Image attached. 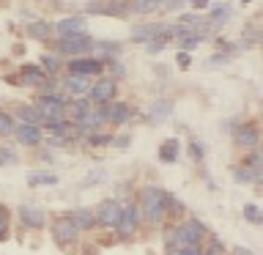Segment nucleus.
I'll return each mask as SVG.
<instances>
[{"label": "nucleus", "mask_w": 263, "mask_h": 255, "mask_svg": "<svg viewBox=\"0 0 263 255\" xmlns=\"http://www.w3.org/2000/svg\"><path fill=\"white\" fill-rule=\"evenodd\" d=\"M178 22L184 28H195V25H200V14H184V16H178Z\"/></svg>", "instance_id": "41"}, {"label": "nucleus", "mask_w": 263, "mask_h": 255, "mask_svg": "<svg viewBox=\"0 0 263 255\" xmlns=\"http://www.w3.org/2000/svg\"><path fill=\"white\" fill-rule=\"evenodd\" d=\"M123 52V47L118 44V41H96L93 39V44H90V58H96V61H115V58H121Z\"/></svg>", "instance_id": "15"}, {"label": "nucleus", "mask_w": 263, "mask_h": 255, "mask_svg": "<svg viewBox=\"0 0 263 255\" xmlns=\"http://www.w3.org/2000/svg\"><path fill=\"white\" fill-rule=\"evenodd\" d=\"M104 178H107V173H104V170H93V173H88V176L82 178V184H80V187L85 189L88 184H96V181H104Z\"/></svg>", "instance_id": "38"}, {"label": "nucleus", "mask_w": 263, "mask_h": 255, "mask_svg": "<svg viewBox=\"0 0 263 255\" xmlns=\"http://www.w3.org/2000/svg\"><path fill=\"white\" fill-rule=\"evenodd\" d=\"M258 140H260V132H258V123L255 121H244L233 129V143L244 151H252L258 148Z\"/></svg>", "instance_id": "10"}, {"label": "nucleus", "mask_w": 263, "mask_h": 255, "mask_svg": "<svg viewBox=\"0 0 263 255\" xmlns=\"http://www.w3.org/2000/svg\"><path fill=\"white\" fill-rule=\"evenodd\" d=\"M41 71L44 74L61 71V58H58V52H44L41 55Z\"/></svg>", "instance_id": "30"}, {"label": "nucleus", "mask_w": 263, "mask_h": 255, "mask_svg": "<svg viewBox=\"0 0 263 255\" xmlns=\"http://www.w3.org/2000/svg\"><path fill=\"white\" fill-rule=\"evenodd\" d=\"M205 236H209V230H205L203 222L189 217V220L181 222V225L170 228L167 233H164V242H167L170 250L173 247H200L205 242Z\"/></svg>", "instance_id": "2"}, {"label": "nucleus", "mask_w": 263, "mask_h": 255, "mask_svg": "<svg viewBox=\"0 0 263 255\" xmlns=\"http://www.w3.org/2000/svg\"><path fill=\"white\" fill-rule=\"evenodd\" d=\"M170 115H173V99H156L151 104V110H148V121L162 123V121H167Z\"/></svg>", "instance_id": "20"}, {"label": "nucleus", "mask_w": 263, "mask_h": 255, "mask_svg": "<svg viewBox=\"0 0 263 255\" xmlns=\"http://www.w3.org/2000/svg\"><path fill=\"white\" fill-rule=\"evenodd\" d=\"M244 220H247V222H252V225H260V222H263L260 209H258L255 203H247V206H244Z\"/></svg>", "instance_id": "35"}, {"label": "nucleus", "mask_w": 263, "mask_h": 255, "mask_svg": "<svg viewBox=\"0 0 263 255\" xmlns=\"http://www.w3.org/2000/svg\"><path fill=\"white\" fill-rule=\"evenodd\" d=\"M66 102H69V96H61V94H41V96L36 99V110L41 113V121L66 118Z\"/></svg>", "instance_id": "4"}, {"label": "nucleus", "mask_w": 263, "mask_h": 255, "mask_svg": "<svg viewBox=\"0 0 263 255\" xmlns=\"http://www.w3.org/2000/svg\"><path fill=\"white\" fill-rule=\"evenodd\" d=\"M63 88H66V94H69V96H88L90 77H85V74H71V71H69V77L63 80Z\"/></svg>", "instance_id": "19"}, {"label": "nucleus", "mask_w": 263, "mask_h": 255, "mask_svg": "<svg viewBox=\"0 0 263 255\" xmlns=\"http://www.w3.org/2000/svg\"><path fill=\"white\" fill-rule=\"evenodd\" d=\"M129 0H104V16H126Z\"/></svg>", "instance_id": "27"}, {"label": "nucleus", "mask_w": 263, "mask_h": 255, "mask_svg": "<svg viewBox=\"0 0 263 255\" xmlns=\"http://www.w3.org/2000/svg\"><path fill=\"white\" fill-rule=\"evenodd\" d=\"M58 178L55 173H47V170H33V173H28V184L30 187H55L58 184Z\"/></svg>", "instance_id": "24"}, {"label": "nucleus", "mask_w": 263, "mask_h": 255, "mask_svg": "<svg viewBox=\"0 0 263 255\" xmlns=\"http://www.w3.org/2000/svg\"><path fill=\"white\" fill-rule=\"evenodd\" d=\"M178 66H181V69H186V66H189V52H178Z\"/></svg>", "instance_id": "45"}, {"label": "nucleus", "mask_w": 263, "mask_h": 255, "mask_svg": "<svg viewBox=\"0 0 263 255\" xmlns=\"http://www.w3.org/2000/svg\"><path fill=\"white\" fill-rule=\"evenodd\" d=\"M6 239H8V220L0 222V242H6Z\"/></svg>", "instance_id": "46"}, {"label": "nucleus", "mask_w": 263, "mask_h": 255, "mask_svg": "<svg viewBox=\"0 0 263 255\" xmlns=\"http://www.w3.org/2000/svg\"><path fill=\"white\" fill-rule=\"evenodd\" d=\"M107 123L104 118V107H90V110L85 115H80L77 121H74V132H80L82 137H88V135H93V132H99Z\"/></svg>", "instance_id": "9"}, {"label": "nucleus", "mask_w": 263, "mask_h": 255, "mask_svg": "<svg viewBox=\"0 0 263 255\" xmlns=\"http://www.w3.org/2000/svg\"><path fill=\"white\" fill-rule=\"evenodd\" d=\"M88 145H112V135H107V132H93V135H88Z\"/></svg>", "instance_id": "34"}, {"label": "nucleus", "mask_w": 263, "mask_h": 255, "mask_svg": "<svg viewBox=\"0 0 263 255\" xmlns=\"http://www.w3.org/2000/svg\"><path fill=\"white\" fill-rule=\"evenodd\" d=\"M230 16V3H219L211 8V28H219L222 22H228Z\"/></svg>", "instance_id": "31"}, {"label": "nucleus", "mask_w": 263, "mask_h": 255, "mask_svg": "<svg viewBox=\"0 0 263 255\" xmlns=\"http://www.w3.org/2000/svg\"><path fill=\"white\" fill-rule=\"evenodd\" d=\"M156 36L167 39V25H162V22H140V25L132 28V41H143V44H148V41H154Z\"/></svg>", "instance_id": "13"}, {"label": "nucleus", "mask_w": 263, "mask_h": 255, "mask_svg": "<svg viewBox=\"0 0 263 255\" xmlns=\"http://www.w3.org/2000/svg\"><path fill=\"white\" fill-rule=\"evenodd\" d=\"M121 201L118 197H104L102 203L93 209L96 214V225H102L107 230H115V225H118V220H121Z\"/></svg>", "instance_id": "6"}, {"label": "nucleus", "mask_w": 263, "mask_h": 255, "mask_svg": "<svg viewBox=\"0 0 263 255\" xmlns=\"http://www.w3.org/2000/svg\"><path fill=\"white\" fill-rule=\"evenodd\" d=\"M90 44H93V36H88V33H77V36L58 39V52L69 55V58H80V55L90 52Z\"/></svg>", "instance_id": "8"}, {"label": "nucleus", "mask_w": 263, "mask_h": 255, "mask_svg": "<svg viewBox=\"0 0 263 255\" xmlns=\"http://www.w3.org/2000/svg\"><path fill=\"white\" fill-rule=\"evenodd\" d=\"M211 58H214V61H209V66H219V63L225 66V63L230 61V55H228V52H222V55L217 52V55H211Z\"/></svg>", "instance_id": "44"}, {"label": "nucleus", "mask_w": 263, "mask_h": 255, "mask_svg": "<svg viewBox=\"0 0 263 255\" xmlns=\"http://www.w3.org/2000/svg\"><path fill=\"white\" fill-rule=\"evenodd\" d=\"M52 239L66 250V247H71V244L80 242V230H77V225H74L69 217H66V214H61V217L52 220Z\"/></svg>", "instance_id": "7"}, {"label": "nucleus", "mask_w": 263, "mask_h": 255, "mask_svg": "<svg viewBox=\"0 0 263 255\" xmlns=\"http://www.w3.org/2000/svg\"><path fill=\"white\" fill-rule=\"evenodd\" d=\"M14 118L20 123H30V126H41V113L36 110V104H16Z\"/></svg>", "instance_id": "21"}, {"label": "nucleus", "mask_w": 263, "mask_h": 255, "mask_svg": "<svg viewBox=\"0 0 263 255\" xmlns=\"http://www.w3.org/2000/svg\"><path fill=\"white\" fill-rule=\"evenodd\" d=\"M14 137L20 145H28V148H39L41 145V126H30V123H16L14 129Z\"/></svg>", "instance_id": "16"}, {"label": "nucleus", "mask_w": 263, "mask_h": 255, "mask_svg": "<svg viewBox=\"0 0 263 255\" xmlns=\"http://www.w3.org/2000/svg\"><path fill=\"white\" fill-rule=\"evenodd\" d=\"M233 181H236V184H250V181H260V170H252L250 165H236V168H233Z\"/></svg>", "instance_id": "25"}, {"label": "nucleus", "mask_w": 263, "mask_h": 255, "mask_svg": "<svg viewBox=\"0 0 263 255\" xmlns=\"http://www.w3.org/2000/svg\"><path fill=\"white\" fill-rule=\"evenodd\" d=\"M164 0H129V14H151Z\"/></svg>", "instance_id": "26"}, {"label": "nucleus", "mask_w": 263, "mask_h": 255, "mask_svg": "<svg viewBox=\"0 0 263 255\" xmlns=\"http://www.w3.org/2000/svg\"><path fill=\"white\" fill-rule=\"evenodd\" d=\"M115 94H118V80H112V77H96L93 82H90L88 102L93 104V107H102V104L115 102Z\"/></svg>", "instance_id": "3"}, {"label": "nucleus", "mask_w": 263, "mask_h": 255, "mask_svg": "<svg viewBox=\"0 0 263 255\" xmlns=\"http://www.w3.org/2000/svg\"><path fill=\"white\" fill-rule=\"evenodd\" d=\"M69 71L71 74H85V77H102L104 63L96 58H71L69 61Z\"/></svg>", "instance_id": "14"}, {"label": "nucleus", "mask_w": 263, "mask_h": 255, "mask_svg": "<svg viewBox=\"0 0 263 255\" xmlns=\"http://www.w3.org/2000/svg\"><path fill=\"white\" fill-rule=\"evenodd\" d=\"M167 255H203L200 247H173V250H167Z\"/></svg>", "instance_id": "40"}, {"label": "nucleus", "mask_w": 263, "mask_h": 255, "mask_svg": "<svg viewBox=\"0 0 263 255\" xmlns=\"http://www.w3.org/2000/svg\"><path fill=\"white\" fill-rule=\"evenodd\" d=\"M181 211H184V203H181L176 195L167 192V214H181Z\"/></svg>", "instance_id": "39"}, {"label": "nucleus", "mask_w": 263, "mask_h": 255, "mask_svg": "<svg viewBox=\"0 0 263 255\" xmlns=\"http://www.w3.org/2000/svg\"><path fill=\"white\" fill-rule=\"evenodd\" d=\"M181 3H186V0H170V3H167V8H178Z\"/></svg>", "instance_id": "49"}, {"label": "nucleus", "mask_w": 263, "mask_h": 255, "mask_svg": "<svg viewBox=\"0 0 263 255\" xmlns=\"http://www.w3.org/2000/svg\"><path fill=\"white\" fill-rule=\"evenodd\" d=\"M8 220V211H6V206H0V222H6Z\"/></svg>", "instance_id": "48"}, {"label": "nucleus", "mask_w": 263, "mask_h": 255, "mask_svg": "<svg viewBox=\"0 0 263 255\" xmlns=\"http://www.w3.org/2000/svg\"><path fill=\"white\" fill-rule=\"evenodd\" d=\"M14 129H16V118L11 113L0 110V137H11Z\"/></svg>", "instance_id": "32"}, {"label": "nucleus", "mask_w": 263, "mask_h": 255, "mask_svg": "<svg viewBox=\"0 0 263 255\" xmlns=\"http://www.w3.org/2000/svg\"><path fill=\"white\" fill-rule=\"evenodd\" d=\"M164 44H167V39H154V41H148V44H145V49L151 55H156V52H162V49H164Z\"/></svg>", "instance_id": "42"}, {"label": "nucleus", "mask_w": 263, "mask_h": 255, "mask_svg": "<svg viewBox=\"0 0 263 255\" xmlns=\"http://www.w3.org/2000/svg\"><path fill=\"white\" fill-rule=\"evenodd\" d=\"M55 30V39H66V36H77V33H88V22L85 16H63V20H58L52 25Z\"/></svg>", "instance_id": "12"}, {"label": "nucleus", "mask_w": 263, "mask_h": 255, "mask_svg": "<svg viewBox=\"0 0 263 255\" xmlns=\"http://www.w3.org/2000/svg\"><path fill=\"white\" fill-rule=\"evenodd\" d=\"M129 143H132V137H129V135H118V137H112V145H115V148H126Z\"/></svg>", "instance_id": "43"}, {"label": "nucleus", "mask_w": 263, "mask_h": 255, "mask_svg": "<svg viewBox=\"0 0 263 255\" xmlns=\"http://www.w3.org/2000/svg\"><path fill=\"white\" fill-rule=\"evenodd\" d=\"M205 239H209V247H200L203 255H225V244L217 236H205Z\"/></svg>", "instance_id": "33"}, {"label": "nucleus", "mask_w": 263, "mask_h": 255, "mask_svg": "<svg viewBox=\"0 0 263 255\" xmlns=\"http://www.w3.org/2000/svg\"><path fill=\"white\" fill-rule=\"evenodd\" d=\"M140 225H143V214H140L137 203H123L121 206V220H118V225H115L118 236L121 239H132L140 230Z\"/></svg>", "instance_id": "5"}, {"label": "nucleus", "mask_w": 263, "mask_h": 255, "mask_svg": "<svg viewBox=\"0 0 263 255\" xmlns=\"http://www.w3.org/2000/svg\"><path fill=\"white\" fill-rule=\"evenodd\" d=\"M137 209L148 225H159L167 217V192L162 187H154V184L143 187L137 195Z\"/></svg>", "instance_id": "1"}, {"label": "nucleus", "mask_w": 263, "mask_h": 255, "mask_svg": "<svg viewBox=\"0 0 263 255\" xmlns=\"http://www.w3.org/2000/svg\"><path fill=\"white\" fill-rule=\"evenodd\" d=\"M16 159H20V156H16V151L11 145H0V168H3V165H14Z\"/></svg>", "instance_id": "36"}, {"label": "nucleus", "mask_w": 263, "mask_h": 255, "mask_svg": "<svg viewBox=\"0 0 263 255\" xmlns=\"http://www.w3.org/2000/svg\"><path fill=\"white\" fill-rule=\"evenodd\" d=\"M90 104L88 102V96H77V99H69V102H66V118H69L71 123L80 118V115H85L88 110H90Z\"/></svg>", "instance_id": "22"}, {"label": "nucleus", "mask_w": 263, "mask_h": 255, "mask_svg": "<svg viewBox=\"0 0 263 255\" xmlns=\"http://www.w3.org/2000/svg\"><path fill=\"white\" fill-rule=\"evenodd\" d=\"M49 33H52V25L47 20H39V22L28 25V36H33V39H49Z\"/></svg>", "instance_id": "28"}, {"label": "nucleus", "mask_w": 263, "mask_h": 255, "mask_svg": "<svg viewBox=\"0 0 263 255\" xmlns=\"http://www.w3.org/2000/svg\"><path fill=\"white\" fill-rule=\"evenodd\" d=\"M209 3H211V0H192V6H195V8H205Z\"/></svg>", "instance_id": "47"}, {"label": "nucleus", "mask_w": 263, "mask_h": 255, "mask_svg": "<svg viewBox=\"0 0 263 255\" xmlns=\"http://www.w3.org/2000/svg\"><path fill=\"white\" fill-rule=\"evenodd\" d=\"M16 214H20V222L25 228H30V230H44L47 228V211L39 209V206L22 203L20 209H16Z\"/></svg>", "instance_id": "11"}, {"label": "nucleus", "mask_w": 263, "mask_h": 255, "mask_svg": "<svg viewBox=\"0 0 263 255\" xmlns=\"http://www.w3.org/2000/svg\"><path fill=\"white\" fill-rule=\"evenodd\" d=\"M236 255H252L250 250H236Z\"/></svg>", "instance_id": "50"}, {"label": "nucleus", "mask_w": 263, "mask_h": 255, "mask_svg": "<svg viewBox=\"0 0 263 255\" xmlns=\"http://www.w3.org/2000/svg\"><path fill=\"white\" fill-rule=\"evenodd\" d=\"M104 107V118L112 123V126H123L132 115V107L126 102H110V104H102Z\"/></svg>", "instance_id": "17"}, {"label": "nucleus", "mask_w": 263, "mask_h": 255, "mask_svg": "<svg viewBox=\"0 0 263 255\" xmlns=\"http://www.w3.org/2000/svg\"><path fill=\"white\" fill-rule=\"evenodd\" d=\"M189 151H192V156H195V162H200L203 159V156H205V143H203V140H192V143H189Z\"/></svg>", "instance_id": "37"}, {"label": "nucleus", "mask_w": 263, "mask_h": 255, "mask_svg": "<svg viewBox=\"0 0 263 255\" xmlns=\"http://www.w3.org/2000/svg\"><path fill=\"white\" fill-rule=\"evenodd\" d=\"M178 154H181V143H178L176 137H170V140H164L162 148H159V162L176 165V162H178Z\"/></svg>", "instance_id": "23"}, {"label": "nucleus", "mask_w": 263, "mask_h": 255, "mask_svg": "<svg viewBox=\"0 0 263 255\" xmlns=\"http://www.w3.org/2000/svg\"><path fill=\"white\" fill-rule=\"evenodd\" d=\"M74 225H77V230L82 233V230H90V228H96V214L90 206H80V209H71L69 214H66Z\"/></svg>", "instance_id": "18"}, {"label": "nucleus", "mask_w": 263, "mask_h": 255, "mask_svg": "<svg viewBox=\"0 0 263 255\" xmlns=\"http://www.w3.org/2000/svg\"><path fill=\"white\" fill-rule=\"evenodd\" d=\"M22 77H25V82H30V85H41V82L47 80V74L41 71V66H22Z\"/></svg>", "instance_id": "29"}, {"label": "nucleus", "mask_w": 263, "mask_h": 255, "mask_svg": "<svg viewBox=\"0 0 263 255\" xmlns=\"http://www.w3.org/2000/svg\"><path fill=\"white\" fill-rule=\"evenodd\" d=\"M241 3H244V6H247V3H252V0H241Z\"/></svg>", "instance_id": "51"}]
</instances>
